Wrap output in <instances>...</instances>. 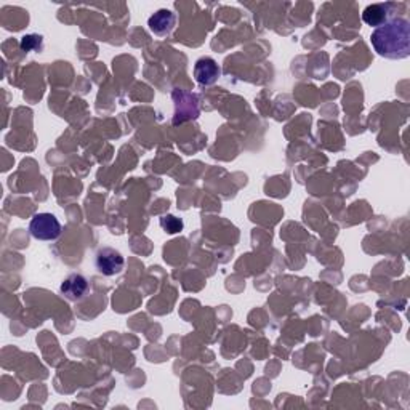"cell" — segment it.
Instances as JSON below:
<instances>
[{
    "label": "cell",
    "instance_id": "5",
    "mask_svg": "<svg viewBox=\"0 0 410 410\" xmlns=\"http://www.w3.org/2000/svg\"><path fill=\"white\" fill-rule=\"evenodd\" d=\"M61 295L69 302H81L88 295L90 284L86 276L79 275V272H73L61 282Z\"/></svg>",
    "mask_w": 410,
    "mask_h": 410
},
{
    "label": "cell",
    "instance_id": "4",
    "mask_svg": "<svg viewBox=\"0 0 410 410\" xmlns=\"http://www.w3.org/2000/svg\"><path fill=\"white\" fill-rule=\"evenodd\" d=\"M173 100H175V117H173L175 125H178V123L186 122L190 119H198L199 100L196 95L177 90V92L173 93Z\"/></svg>",
    "mask_w": 410,
    "mask_h": 410
},
{
    "label": "cell",
    "instance_id": "10",
    "mask_svg": "<svg viewBox=\"0 0 410 410\" xmlns=\"http://www.w3.org/2000/svg\"><path fill=\"white\" fill-rule=\"evenodd\" d=\"M21 48L29 53V51H41L43 48V37L39 34H29L21 39Z\"/></svg>",
    "mask_w": 410,
    "mask_h": 410
},
{
    "label": "cell",
    "instance_id": "7",
    "mask_svg": "<svg viewBox=\"0 0 410 410\" xmlns=\"http://www.w3.org/2000/svg\"><path fill=\"white\" fill-rule=\"evenodd\" d=\"M148 26L149 31H151L154 36L159 37L170 36L175 29V26H177V15H175L172 10L167 9L158 10L148 19Z\"/></svg>",
    "mask_w": 410,
    "mask_h": 410
},
{
    "label": "cell",
    "instance_id": "1",
    "mask_svg": "<svg viewBox=\"0 0 410 410\" xmlns=\"http://www.w3.org/2000/svg\"><path fill=\"white\" fill-rule=\"evenodd\" d=\"M374 50L388 60H404L410 55V24L404 18H391L370 36Z\"/></svg>",
    "mask_w": 410,
    "mask_h": 410
},
{
    "label": "cell",
    "instance_id": "8",
    "mask_svg": "<svg viewBox=\"0 0 410 410\" xmlns=\"http://www.w3.org/2000/svg\"><path fill=\"white\" fill-rule=\"evenodd\" d=\"M391 9H394V4L386 2V4H372L366 6V10L362 11V19L367 26H372V28H380L385 23H388L391 19Z\"/></svg>",
    "mask_w": 410,
    "mask_h": 410
},
{
    "label": "cell",
    "instance_id": "9",
    "mask_svg": "<svg viewBox=\"0 0 410 410\" xmlns=\"http://www.w3.org/2000/svg\"><path fill=\"white\" fill-rule=\"evenodd\" d=\"M160 226L162 230L168 234H177L180 231H183V220L173 217V215H164V217L160 218Z\"/></svg>",
    "mask_w": 410,
    "mask_h": 410
},
{
    "label": "cell",
    "instance_id": "2",
    "mask_svg": "<svg viewBox=\"0 0 410 410\" xmlns=\"http://www.w3.org/2000/svg\"><path fill=\"white\" fill-rule=\"evenodd\" d=\"M61 223L53 213H36L29 223L31 236L37 240H56L61 236Z\"/></svg>",
    "mask_w": 410,
    "mask_h": 410
},
{
    "label": "cell",
    "instance_id": "6",
    "mask_svg": "<svg viewBox=\"0 0 410 410\" xmlns=\"http://www.w3.org/2000/svg\"><path fill=\"white\" fill-rule=\"evenodd\" d=\"M220 76L221 69L213 58H200V60H198L196 64H194V79H196L199 86H213V83L220 79Z\"/></svg>",
    "mask_w": 410,
    "mask_h": 410
},
{
    "label": "cell",
    "instance_id": "3",
    "mask_svg": "<svg viewBox=\"0 0 410 410\" xmlns=\"http://www.w3.org/2000/svg\"><path fill=\"white\" fill-rule=\"evenodd\" d=\"M95 266L103 276H108V277L117 276L123 271L125 258L122 257V253L119 250L113 249V247H103V249H100L98 253H96Z\"/></svg>",
    "mask_w": 410,
    "mask_h": 410
}]
</instances>
